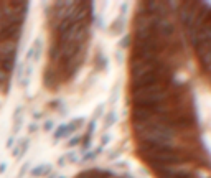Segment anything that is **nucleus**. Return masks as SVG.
<instances>
[{
    "label": "nucleus",
    "mask_w": 211,
    "mask_h": 178,
    "mask_svg": "<svg viewBox=\"0 0 211 178\" xmlns=\"http://www.w3.org/2000/svg\"><path fill=\"white\" fill-rule=\"evenodd\" d=\"M97 68L99 69H107V66H109V63H107V56H104L102 53H99L97 55Z\"/></svg>",
    "instance_id": "obj_13"
},
{
    "label": "nucleus",
    "mask_w": 211,
    "mask_h": 178,
    "mask_svg": "<svg viewBox=\"0 0 211 178\" xmlns=\"http://www.w3.org/2000/svg\"><path fill=\"white\" fill-rule=\"evenodd\" d=\"M20 86H22V87H28L30 86V78H22V79H20Z\"/></svg>",
    "instance_id": "obj_27"
},
{
    "label": "nucleus",
    "mask_w": 211,
    "mask_h": 178,
    "mask_svg": "<svg viewBox=\"0 0 211 178\" xmlns=\"http://www.w3.org/2000/svg\"><path fill=\"white\" fill-rule=\"evenodd\" d=\"M115 59H117V63H120V61L124 59V56H122V53L120 51H115Z\"/></svg>",
    "instance_id": "obj_32"
},
{
    "label": "nucleus",
    "mask_w": 211,
    "mask_h": 178,
    "mask_svg": "<svg viewBox=\"0 0 211 178\" xmlns=\"http://www.w3.org/2000/svg\"><path fill=\"white\" fill-rule=\"evenodd\" d=\"M22 114H23V107L22 106H18L17 109H15V112H13V121L18 119V117H22Z\"/></svg>",
    "instance_id": "obj_22"
},
{
    "label": "nucleus",
    "mask_w": 211,
    "mask_h": 178,
    "mask_svg": "<svg viewBox=\"0 0 211 178\" xmlns=\"http://www.w3.org/2000/svg\"><path fill=\"white\" fill-rule=\"evenodd\" d=\"M154 22H155V31H157L162 38H170L171 35L175 33V27H173V23H171L170 20L155 17Z\"/></svg>",
    "instance_id": "obj_3"
},
{
    "label": "nucleus",
    "mask_w": 211,
    "mask_h": 178,
    "mask_svg": "<svg viewBox=\"0 0 211 178\" xmlns=\"http://www.w3.org/2000/svg\"><path fill=\"white\" fill-rule=\"evenodd\" d=\"M22 127H23V117L15 119V121H13V132H12V135H17V134L22 130Z\"/></svg>",
    "instance_id": "obj_14"
},
{
    "label": "nucleus",
    "mask_w": 211,
    "mask_h": 178,
    "mask_svg": "<svg viewBox=\"0 0 211 178\" xmlns=\"http://www.w3.org/2000/svg\"><path fill=\"white\" fill-rule=\"evenodd\" d=\"M109 30H111V31H109L111 35H120L122 31H124V18H122V17L115 18L114 23L111 25V28H109Z\"/></svg>",
    "instance_id": "obj_8"
},
{
    "label": "nucleus",
    "mask_w": 211,
    "mask_h": 178,
    "mask_svg": "<svg viewBox=\"0 0 211 178\" xmlns=\"http://www.w3.org/2000/svg\"><path fill=\"white\" fill-rule=\"evenodd\" d=\"M48 178H58V173H50V175H48Z\"/></svg>",
    "instance_id": "obj_36"
},
{
    "label": "nucleus",
    "mask_w": 211,
    "mask_h": 178,
    "mask_svg": "<svg viewBox=\"0 0 211 178\" xmlns=\"http://www.w3.org/2000/svg\"><path fill=\"white\" fill-rule=\"evenodd\" d=\"M53 129H55V122H53L51 119H48V121L43 124V130H45V132H51Z\"/></svg>",
    "instance_id": "obj_18"
},
{
    "label": "nucleus",
    "mask_w": 211,
    "mask_h": 178,
    "mask_svg": "<svg viewBox=\"0 0 211 178\" xmlns=\"http://www.w3.org/2000/svg\"><path fill=\"white\" fill-rule=\"evenodd\" d=\"M81 142H83V137H78V135H74L73 138H69L68 142H66V147H68V149H73V147H76V145H79Z\"/></svg>",
    "instance_id": "obj_16"
},
{
    "label": "nucleus",
    "mask_w": 211,
    "mask_h": 178,
    "mask_svg": "<svg viewBox=\"0 0 211 178\" xmlns=\"http://www.w3.org/2000/svg\"><path fill=\"white\" fill-rule=\"evenodd\" d=\"M61 56V46L58 45H53L51 48H50V58H51V59H58V58Z\"/></svg>",
    "instance_id": "obj_12"
},
{
    "label": "nucleus",
    "mask_w": 211,
    "mask_h": 178,
    "mask_svg": "<svg viewBox=\"0 0 211 178\" xmlns=\"http://www.w3.org/2000/svg\"><path fill=\"white\" fill-rule=\"evenodd\" d=\"M102 149L104 147H97V149H94V150H89V152H84V155H83V158H81V162L83 163H86V162H92V160H96L97 158V155H101L102 153Z\"/></svg>",
    "instance_id": "obj_7"
},
{
    "label": "nucleus",
    "mask_w": 211,
    "mask_h": 178,
    "mask_svg": "<svg viewBox=\"0 0 211 178\" xmlns=\"http://www.w3.org/2000/svg\"><path fill=\"white\" fill-rule=\"evenodd\" d=\"M0 66L7 73L13 71V68H15V55H10V56H5L3 59H0Z\"/></svg>",
    "instance_id": "obj_6"
},
{
    "label": "nucleus",
    "mask_w": 211,
    "mask_h": 178,
    "mask_svg": "<svg viewBox=\"0 0 211 178\" xmlns=\"http://www.w3.org/2000/svg\"><path fill=\"white\" fill-rule=\"evenodd\" d=\"M129 43H130V36L127 35V36H124V38L120 40L119 46H120V48H127V46H129Z\"/></svg>",
    "instance_id": "obj_21"
},
{
    "label": "nucleus",
    "mask_w": 211,
    "mask_h": 178,
    "mask_svg": "<svg viewBox=\"0 0 211 178\" xmlns=\"http://www.w3.org/2000/svg\"><path fill=\"white\" fill-rule=\"evenodd\" d=\"M94 130H96V121H91L89 122V125H87V134H94Z\"/></svg>",
    "instance_id": "obj_25"
},
{
    "label": "nucleus",
    "mask_w": 211,
    "mask_h": 178,
    "mask_svg": "<svg viewBox=\"0 0 211 178\" xmlns=\"http://www.w3.org/2000/svg\"><path fill=\"white\" fill-rule=\"evenodd\" d=\"M120 178H135V177H134L132 173H124V175H122Z\"/></svg>",
    "instance_id": "obj_35"
},
{
    "label": "nucleus",
    "mask_w": 211,
    "mask_h": 178,
    "mask_svg": "<svg viewBox=\"0 0 211 178\" xmlns=\"http://www.w3.org/2000/svg\"><path fill=\"white\" fill-rule=\"evenodd\" d=\"M18 30H20V25H8V27L0 33V40H8V38H12L15 33H18Z\"/></svg>",
    "instance_id": "obj_9"
},
{
    "label": "nucleus",
    "mask_w": 211,
    "mask_h": 178,
    "mask_svg": "<svg viewBox=\"0 0 211 178\" xmlns=\"http://www.w3.org/2000/svg\"><path fill=\"white\" fill-rule=\"evenodd\" d=\"M109 142H111V135H109V134H104V135H102V138H101V147L107 145Z\"/></svg>",
    "instance_id": "obj_23"
},
{
    "label": "nucleus",
    "mask_w": 211,
    "mask_h": 178,
    "mask_svg": "<svg viewBox=\"0 0 211 178\" xmlns=\"http://www.w3.org/2000/svg\"><path fill=\"white\" fill-rule=\"evenodd\" d=\"M104 107H106V104H99V106H97L96 110H94V115H92V121H96V119H99V117L102 115Z\"/></svg>",
    "instance_id": "obj_17"
},
{
    "label": "nucleus",
    "mask_w": 211,
    "mask_h": 178,
    "mask_svg": "<svg viewBox=\"0 0 211 178\" xmlns=\"http://www.w3.org/2000/svg\"><path fill=\"white\" fill-rule=\"evenodd\" d=\"M114 165H115V167H117V168H124V170H127V162H124V160H117V162H115V163H114Z\"/></svg>",
    "instance_id": "obj_26"
},
{
    "label": "nucleus",
    "mask_w": 211,
    "mask_h": 178,
    "mask_svg": "<svg viewBox=\"0 0 211 178\" xmlns=\"http://www.w3.org/2000/svg\"><path fill=\"white\" fill-rule=\"evenodd\" d=\"M117 121V115H115V110H109L107 114L104 115V130H107L115 124Z\"/></svg>",
    "instance_id": "obj_10"
},
{
    "label": "nucleus",
    "mask_w": 211,
    "mask_h": 178,
    "mask_svg": "<svg viewBox=\"0 0 211 178\" xmlns=\"http://www.w3.org/2000/svg\"><path fill=\"white\" fill-rule=\"evenodd\" d=\"M38 127H40V124H36V122H31V124L28 125V132H30V134L36 132V130H38Z\"/></svg>",
    "instance_id": "obj_24"
},
{
    "label": "nucleus",
    "mask_w": 211,
    "mask_h": 178,
    "mask_svg": "<svg viewBox=\"0 0 211 178\" xmlns=\"http://www.w3.org/2000/svg\"><path fill=\"white\" fill-rule=\"evenodd\" d=\"M58 165H59V167H64V165H66V162H64L63 157H59V160H58Z\"/></svg>",
    "instance_id": "obj_34"
},
{
    "label": "nucleus",
    "mask_w": 211,
    "mask_h": 178,
    "mask_svg": "<svg viewBox=\"0 0 211 178\" xmlns=\"http://www.w3.org/2000/svg\"><path fill=\"white\" fill-rule=\"evenodd\" d=\"M64 130H66V124H61V125L58 127L56 130H55V134H53V137H55V142H58L59 138L64 135Z\"/></svg>",
    "instance_id": "obj_15"
},
{
    "label": "nucleus",
    "mask_w": 211,
    "mask_h": 178,
    "mask_svg": "<svg viewBox=\"0 0 211 178\" xmlns=\"http://www.w3.org/2000/svg\"><path fill=\"white\" fill-rule=\"evenodd\" d=\"M63 158H64V162H66V163H76V162H78L76 150H68V152L63 155Z\"/></svg>",
    "instance_id": "obj_11"
},
{
    "label": "nucleus",
    "mask_w": 211,
    "mask_h": 178,
    "mask_svg": "<svg viewBox=\"0 0 211 178\" xmlns=\"http://www.w3.org/2000/svg\"><path fill=\"white\" fill-rule=\"evenodd\" d=\"M126 12H127V3H122V5H120V13L124 15Z\"/></svg>",
    "instance_id": "obj_33"
},
{
    "label": "nucleus",
    "mask_w": 211,
    "mask_h": 178,
    "mask_svg": "<svg viewBox=\"0 0 211 178\" xmlns=\"http://www.w3.org/2000/svg\"><path fill=\"white\" fill-rule=\"evenodd\" d=\"M28 168H30V162H25V163H23V167L20 168V172H18V177L17 178H23V175L28 172Z\"/></svg>",
    "instance_id": "obj_19"
},
{
    "label": "nucleus",
    "mask_w": 211,
    "mask_h": 178,
    "mask_svg": "<svg viewBox=\"0 0 211 178\" xmlns=\"http://www.w3.org/2000/svg\"><path fill=\"white\" fill-rule=\"evenodd\" d=\"M41 117H43V112H38V110H35V112H33V119H35V121H36V119H41Z\"/></svg>",
    "instance_id": "obj_31"
},
{
    "label": "nucleus",
    "mask_w": 211,
    "mask_h": 178,
    "mask_svg": "<svg viewBox=\"0 0 211 178\" xmlns=\"http://www.w3.org/2000/svg\"><path fill=\"white\" fill-rule=\"evenodd\" d=\"M117 92H119V86L115 84L114 89H112V94H111V104H115V102H117Z\"/></svg>",
    "instance_id": "obj_20"
},
{
    "label": "nucleus",
    "mask_w": 211,
    "mask_h": 178,
    "mask_svg": "<svg viewBox=\"0 0 211 178\" xmlns=\"http://www.w3.org/2000/svg\"><path fill=\"white\" fill-rule=\"evenodd\" d=\"M120 153H122V150H115V152H112V153L109 155V160H114L115 157H119Z\"/></svg>",
    "instance_id": "obj_29"
},
{
    "label": "nucleus",
    "mask_w": 211,
    "mask_h": 178,
    "mask_svg": "<svg viewBox=\"0 0 211 178\" xmlns=\"http://www.w3.org/2000/svg\"><path fill=\"white\" fill-rule=\"evenodd\" d=\"M167 96V84H150V86L140 87L137 91H132V102L135 101H145V99L163 98Z\"/></svg>",
    "instance_id": "obj_1"
},
{
    "label": "nucleus",
    "mask_w": 211,
    "mask_h": 178,
    "mask_svg": "<svg viewBox=\"0 0 211 178\" xmlns=\"http://www.w3.org/2000/svg\"><path fill=\"white\" fill-rule=\"evenodd\" d=\"M15 144V135H10L7 138V149H12V145Z\"/></svg>",
    "instance_id": "obj_28"
},
{
    "label": "nucleus",
    "mask_w": 211,
    "mask_h": 178,
    "mask_svg": "<svg viewBox=\"0 0 211 178\" xmlns=\"http://www.w3.org/2000/svg\"><path fill=\"white\" fill-rule=\"evenodd\" d=\"M28 145H30V138L28 137L23 138L22 142H18V145L12 150V155L15 157V158H22V157L28 152Z\"/></svg>",
    "instance_id": "obj_4"
},
{
    "label": "nucleus",
    "mask_w": 211,
    "mask_h": 178,
    "mask_svg": "<svg viewBox=\"0 0 211 178\" xmlns=\"http://www.w3.org/2000/svg\"><path fill=\"white\" fill-rule=\"evenodd\" d=\"M50 172H51V165H48V163H41V165H38V167L31 168L30 175H31V177H35V178H38V177L50 175Z\"/></svg>",
    "instance_id": "obj_5"
},
{
    "label": "nucleus",
    "mask_w": 211,
    "mask_h": 178,
    "mask_svg": "<svg viewBox=\"0 0 211 178\" xmlns=\"http://www.w3.org/2000/svg\"><path fill=\"white\" fill-rule=\"evenodd\" d=\"M7 167H8V165H7L5 162H2V163H0V175L7 172Z\"/></svg>",
    "instance_id": "obj_30"
},
{
    "label": "nucleus",
    "mask_w": 211,
    "mask_h": 178,
    "mask_svg": "<svg viewBox=\"0 0 211 178\" xmlns=\"http://www.w3.org/2000/svg\"><path fill=\"white\" fill-rule=\"evenodd\" d=\"M158 81H165L167 84V78L162 73H158V71H148V73H145V74H140L137 76V78H132L130 81V91H137V89H140V87H145V86H150V84H157Z\"/></svg>",
    "instance_id": "obj_2"
}]
</instances>
